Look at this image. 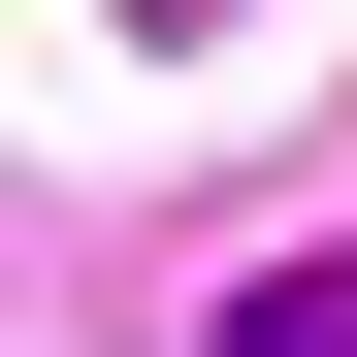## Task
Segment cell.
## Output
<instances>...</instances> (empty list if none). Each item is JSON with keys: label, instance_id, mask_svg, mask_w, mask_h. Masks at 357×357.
I'll return each instance as SVG.
<instances>
[{"label": "cell", "instance_id": "6da1fadb", "mask_svg": "<svg viewBox=\"0 0 357 357\" xmlns=\"http://www.w3.org/2000/svg\"><path fill=\"white\" fill-rule=\"evenodd\" d=\"M227 357H357V260H260V292H227Z\"/></svg>", "mask_w": 357, "mask_h": 357}, {"label": "cell", "instance_id": "7a4b0ae2", "mask_svg": "<svg viewBox=\"0 0 357 357\" xmlns=\"http://www.w3.org/2000/svg\"><path fill=\"white\" fill-rule=\"evenodd\" d=\"M162 33H195V0H162Z\"/></svg>", "mask_w": 357, "mask_h": 357}]
</instances>
